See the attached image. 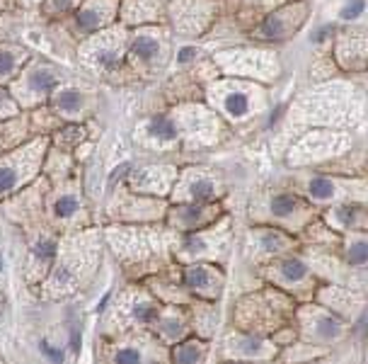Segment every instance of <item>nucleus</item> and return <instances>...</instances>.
I'll list each match as a JSON object with an SVG mask.
<instances>
[{"label": "nucleus", "instance_id": "nucleus-5", "mask_svg": "<svg viewBox=\"0 0 368 364\" xmlns=\"http://www.w3.org/2000/svg\"><path fill=\"white\" fill-rule=\"evenodd\" d=\"M298 316V336L305 340V343L313 345H323V348H330V345L340 343L347 336L349 326L342 316H337L335 311H330L328 306H318V304H303V306L296 311Z\"/></svg>", "mask_w": 368, "mask_h": 364}, {"label": "nucleus", "instance_id": "nucleus-19", "mask_svg": "<svg viewBox=\"0 0 368 364\" xmlns=\"http://www.w3.org/2000/svg\"><path fill=\"white\" fill-rule=\"evenodd\" d=\"M177 178H180V173L172 166H144L129 175V187L139 195L165 197L172 195Z\"/></svg>", "mask_w": 368, "mask_h": 364}, {"label": "nucleus", "instance_id": "nucleus-33", "mask_svg": "<svg viewBox=\"0 0 368 364\" xmlns=\"http://www.w3.org/2000/svg\"><path fill=\"white\" fill-rule=\"evenodd\" d=\"M344 257H347V262L354 267L368 265V238L349 236L347 243H344Z\"/></svg>", "mask_w": 368, "mask_h": 364}, {"label": "nucleus", "instance_id": "nucleus-38", "mask_svg": "<svg viewBox=\"0 0 368 364\" xmlns=\"http://www.w3.org/2000/svg\"><path fill=\"white\" fill-rule=\"evenodd\" d=\"M17 109H20V105H17L15 95H10L8 90H3V87H0V122L15 117Z\"/></svg>", "mask_w": 368, "mask_h": 364}, {"label": "nucleus", "instance_id": "nucleus-25", "mask_svg": "<svg viewBox=\"0 0 368 364\" xmlns=\"http://www.w3.org/2000/svg\"><path fill=\"white\" fill-rule=\"evenodd\" d=\"M318 299L323 301V306L335 311V314L342 316L344 321L354 318L356 314H361V311L366 309L364 296H356L354 291L344 289V287H328V289H320Z\"/></svg>", "mask_w": 368, "mask_h": 364}, {"label": "nucleus", "instance_id": "nucleus-31", "mask_svg": "<svg viewBox=\"0 0 368 364\" xmlns=\"http://www.w3.org/2000/svg\"><path fill=\"white\" fill-rule=\"evenodd\" d=\"M206 355H209V343H206V340L182 338L175 343L170 357H172V362H177V364H197V362H204Z\"/></svg>", "mask_w": 368, "mask_h": 364}, {"label": "nucleus", "instance_id": "nucleus-40", "mask_svg": "<svg viewBox=\"0 0 368 364\" xmlns=\"http://www.w3.org/2000/svg\"><path fill=\"white\" fill-rule=\"evenodd\" d=\"M364 8H366L364 0H352V3H347V5L342 8L340 17H342V20H356V17L364 13Z\"/></svg>", "mask_w": 368, "mask_h": 364}, {"label": "nucleus", "instance_id": "nucleus-37", "mask_svg": "<svg viewBox=\"0 0 368 364\" xmlns=\"http://www.w3.org/2000/svg\"><path fill=\"white\" fill-rule=\"evenodd\" d=\"M112 360L119 364H131V362H146L148 352L141 350L139 345H119V350L112 355Z\"/></svg>", "mask_w": 368, "mask_h": 364}, {"label": "nucleus", "instance_id": "nucleus-2", "mask_svg": "<svg viewBox=\"0 0 368 364\" xmlns=\"http://www.w3.org/2000/svg\"><path fill=\"white\" fill-rule=\"evenodd\" d=\"M209 102L223 119L240 124L266 107V95L257 83L247 80H218L209 87Z\"/></svg>", "mask_w": 368, "mask_h": 364}, {"label": "nucleus", "instance_id": "nucleus-9", "mask_svg": "<svg viewBox=\"0 0 368 364\" xmlns=\"http://www.w3.org/2000/svg\"><path fill=\"white\" fill-rule=\"evenodd\" d=\"M230 243V219L225 216L223 221H216L213 228H206L204 233L189 236L182 243L180 257L182 260H223Z\"/></svg>", "mask_w": 368, "mask_h": 364}, {"label": "nucleus", "instance_id": "nucleus-14", "mask_svg": "<svg viewBox=\"0 0 368 364\" xmlns=\"http://www.w3.org/2000/svg\"><path fill=\"white\" fill-rule=\"evenodd\" d=\"M168 13L177 32L187 37H199L213 20L216 3L213 0H172Z\"/></svg>", "mask_w": 368, "mask_h": 364}, {"label": "nucleus", "instance_id": "nucleus-41", "mask_svg": "<svg viewBox=\"0 0 368 364\" xmlns=\"http://www.w3.org/2000/svg\"><path fill=\"white\" fill-rule=\"evenodd\" d=\"M78 3L80 0H46V10H51V13L56 15H63L68 13V10H73Z\"/></svg>", "mask_w": 368, "mask_h": 364}, {"label": "nucleus", "instance_id": "nucleus-46", "mask_svg": "<svg viewBox=\"0 0 368 364\" xmlns=\"http://www.w3.org/2000/svg\"><path fill=\"white\" fill-rule=\"evenodd\" d=\"M0 269H3V257H0Z\"/></svg>", "mask_w": 368, "mask_h": 364}, {"label": "nucleus", "instance_id": "nucleus-28", "mask_svg": "<svg viewBox=\"0 0 368 364\" xmlns=\"http://www.w3.org/2000/svg\"><path fill=\"white\" fill-rule=\"evenodd\" d=\"M51 105H53V109H56V114L66 117V119H78V117L85 112L87 100L80 87L66 85V87H61V90L53 92Z\"/></svg>", "mask_w": 368, "mask_h": 364}, {"label": "nucleus", "instance_id": "nucleus-10", "mask_svg": "<svg viewBox=\"0 0 368 364\" xmlns=\"http://www.w3.org/2000/svg\"><path fill=\"white\" fill-rule=\"evenodd\" d=\"M58 83V70L49 66V63H32L22 73H17L13 80V95L17 102L25 105H39L53 92V87Z\"/></svg>", "mask_w": 368, "mask_h": 364}, {"label": "nucleus", "instance_id": "nucleus-32", "mask_svg": "<svg viewBox=\"0 0 368 364\" xmlns=\"http://www.w3.org/2000/svg\"><path fill=\"white\" fill-rule=\"evenodd\" d=\"M25 58H27L25 49H17V46H5V49H0V85L17 78Z\"/></svg>", "mask_w": 368, "mask_h": 364}, {"label": "nucleus", "instance_id": "nucleus-36", "mask_svg": "<svg viewBox=\"0 0 368 364\" xmlns=\"http://www.w3.org/2000/svg\"><path fill=\"white\" fill-rule=\"evenodd\" d=\"M288 352H278L276 357H283V360H313V357H323L325 355V350L320 348V345H313V343H293V345H288Z\"/></svg>", "mask_w": 368, "mask_h": 364}, {"label": "nucleus", "instance_id": "nucleus-7", "mask_svg": "<svg viewBox=\"0 0 368 364\" xmlns=\"http://www.w3.org/2000/svg\"><path fill=\"white\" fill-rule=\"evenodd\" d=\"M129 34L124 29H109L104 27L99 34H92L80 49V56L85 66H92L97 70H117L121 61L126 58Z\"/></svg>", "mask_w": 368, "mask_h": 364}, {"label": "nucleus", "instance_id": "nucleus-29", "mask_svg": "<svg viewBox=\"0 0 368 364\" xmlns=\"http://www.w3.org/2000/svg\"><path fill=\"white\" fill-rule=\"evenodd\" d=\"M153 326H156L158 336L163 340H168V343H177V340L187 338V331H189V321H187V316H184V311L175 309V306H170V309H165L163 314H158V318Z\"/></svg>", "mask_w": 368, "mask_h": 364}, {"label": "nucleus", "instance_id": "nucleus-42", "mask_svg": "<svg viewBox=\"0 0 368 364\" xmlns=\"http://www.w3.org/2000/svg\"><path fill=\"white\" fill-rule=\"evenodd\" d=\"M39 350H41V355L49 357V360H53V362H61V360H63V352H61V350H56V348H51L49 343H41V345H39Z\"/></svg>", "mask_w": 368, "mask_h": 364}, {"label": "nucleus", "instance_id": "nucleus-20", "mask_svg": "<svg viewBox=\"0 0 368 364\" xmlns=\"http://www.w3.org/2000/svg\"><path fill=\"white\" fill-rule=\"evenodd\" d=\"M218 197V182L201 168H189L172 187L175 202H213Z\"/></svg>", "mask_w": 368, "mask_h": 364}, {"label": "nucleus", "instance_id": "nucleus-12", "mask_svg": "<svg viewBox=\"0 0 368 364\" xmlns=\"http://www.w3.org/2000/svg\"><path fill=\"white\" fill-rule=\"evenodd\" d=\"M266 279L286 294H305L315 287V277L308 262L293 255L274 257V262L266 267Z\"/></svg>", "mask_w": 368, "mask_h": 364}, {"label": "nucleus", "instance_id": "nucleus-3", "mask_svg": "<svg viewBox=\"0 0 368 364\" xmlns=\"http://www.w3.org/2000/svg\"><path fill=\"white\" fill-rule=\"evenodd\" d=\"M44 149L46 139H34L32 144L20 146L0 158V197L15 195L22 185L34 180L44 158Z\"/></svg>", "mask_w": 368, "mask_h": 364}, {"label": "nucleus", "instance_id": "nucleus-8", "mask_svg": "<svg viewBox=\"0 0 368 364\" xmlns=\"http://www.w3.org/2000/svg\"><path fill=\"white\" fill-rule=\"evenodd\" d=\"M305 195L313 204L368 202V185L359 180H337L328 175H313L305 182Z\"/></svg>", "mask_w": 368, "mask_h": 364}, {"label": "nucleus", "instance_id": "nucleus-34", "mask_svg": "<svg viewBox=\"0 0 368 364\" xmlns=\"http://www.w3.org/2000/svg\"><path fill=\"white\" fill-rule=\"evenodd\" d=\"M56 257V240L53 238H41L37 245L32 248V269H41L46 272L49 265Z\"/></svg>", "mask_w": 368, "mask_h": 364}, {"label": "nucleus", "instance_id": "nucleus-45", "mask_svg": "<svg viewBox=\"0 0 368 364\" xmlns=\"http://www.w3.org/2000/svg\"><path fill=\"white\" fill-rule=\"evenodd\" d=\"M0 311H3V296H0Z\"/></svg>", "mask_w": 368, "mask_h": 364}, {"label": "nucleus", "instance_id": "nucleus-35", "mask_svg": "<svg viewBox=\"0 0 368 364\" xmlns=\"http://www.w3.org/2000/svg\"><path fill=\"white\" fill-rule=\"evenodd\" d=\"M80 211V202H78V197L75 195H58L56 199L51 202V214L56 216V219H73L75 214Z\"/></svg>", "mask_w": 368, "mask_h": 364}, {"label": "nucleus", "instance_id": "nucleus-4", "mask_svg": "<svg viewBox=\"0 0 368 364\" xmlns=\"http://www.w3.org/2000/svg\"><path fill=\"white\" fill-rule=\"evenodd\" d=\"M352 146V136L337 129H313L296 141L288 154L291 166H308V163H323L330 158L342 156Z\"/></svg>", "mask_w": 368, "mask_h": 364}, {"label": "nucleus", "instance_id": "nucleus-22", "mask_svg": "<svg viewBox=\"0 0 368 364\" xmlns=\"http://www.w3.org/2000/svg\"><path fill=\"white\" fill-rule=\"evenodd\" d=\"M293 248V240L278 226H254L250 233V252L254 260H274L278 255H286Z\"/></svg>", "mask_w": 368, "mask_h": 364}, {"label": "nucleus", "instance_id": "nucleus-18", "mask_svg": "<svg viewBox=\"0 0 368 364\" xmlns=\"http://www.w3.org/2000/svg\"><path fill=\"white\" fill-rule=\"evenodd\" d=\"M278 345L271 343L269 336L259 333H230L225 340V357L228 360H274Z\"/></svg>", "mask_w": 368, "mask_h": 364}, {"label": "nucleus", "instance_id": "nucleus-21", "mask_svg": "<svg viewBox=\"0 0 368 364\" xmlns=\"http://www.w3.org/2000/svg\"><path fill=\"white\" fill-rule=\"evenodd\" d=\"M180 134L187 132V136L201 141V144H213L218 139V119L211 109L197 107V105H189V107L180 109V114L175 117Z\"/></svg>", "mask_w": 368, "mask_h": 364}, {"label": "nucleus", "instance_id": "nucleus-43", "mask_svg": "<svg viewBox=\"0 0 368 364\" xmlns=\"http://www.w3.org/2000/svg\"><path fill=\"white\" fill-rule=\"evenodd\" d=\"M197 54H199V51L194 49V46H182L180 56H177V61H180V63H189V61H194V58H197Z\"/></svg>", "mask_w": 368, "mask_h": 364}, {"label": "nucleus", "instance_id": "nucleus-26", "mask_svg": "<svg viewBox=\"0 0 368 364\" xmlns=\"http://www.w3.org/2000/svg\"><path fill=\"white\" fill-rule=\"evenodd\" d=\"M119 13H121L124 25H153L165 13V0H124Z\"/></svg>", "mask_w": 368, "mask_h": 364}, {"label": "nucleus", "instance_id": "nucleus-24", "mask_svg": "<svg viewBox=\"0 0 368 364\" xmlns=\"http://www.w3.org/2000/svg\"><path fill=\"white\" fill-rule=\"evenodd\" d=\"M325 219L330 221L332 228H342L349 233H366L368 231V204L361 202H340L328 209Z\"/></svg>", "mask_w": 368, "mask_h": 364}, {"label": "nucleus", "instance_id": "nucleus-39", "mask_svg": "<svg viewBox=\"0 0 368 364\" xmlns=\"http://www.w3.org/2000/svg\"><path fill=\"white\" fill-rule=\"evenodd\" d=\"M82 136H85V134H82V127H66V129H61V132H58L56 144L61 146V149H68V146L78 144Z\"/></svg>", "mask_w": 368, "mask_h": 364}, {"label": "nucleus", "instance_id": "nucleus-23", "mask_svg": "<svg viewBox=\"0 0 368 364\" xmlns=\"http://www.w3.org/2000/svg\"><path fill=\"white\" fill-rule=\"evenodd\" d=\"M119 0H82L78 13H75V27L82 34H92L109 27L119 13Z\"/></svg>", "mask_w": 368, "mask_h": 364}, {"label": "nucleus", "instance_id": "nucleus-27", "mask_svg": "<svg viewBox=\"0 0 368 364\" xmlns=\"http://www.w3.org/2000/svg\"><path fill=\"white\" fill-rule=\"evenodd\" d=\"M337 58H342L344 68H361L368 61V37L347 32L337 44Z\"/></svg>", "mask_w": 368, "mask_h": 364}, {"label": "nucleus", "instance_id": "nucleus-30", "mask_svg": "<svg viewBox=\"0 0 368 364\" xmlns=\"http://www.w3.org/2000/svg\"><path fill=\"white\" fill-rule=\"evenodd\" d=\"M146 139L156 141L160 146H170L180 139V127H177L175 117L156 114L146 122Z\"/></svg>", "mask_w": 368, "mask_h": 364}, {"label": "nucleus", "instance_id": "nucleus-16", "mask_svg": "<svg viewBox=\"0 0 368 364\" xmlns=\"http://www.w3.org/2000/svg\"><path fill=\"white\" fill-rule=\"evenodd\" d=\"M308 20V5L305 3H291L286 8L271 13L266 20L254 29V37L262 42H283L291 39Z\"/></svg>", "mask_w": 368, "mask_h": 364}, {"label": "nucleus", "instance_id": "nucleus-1", "mask_svg": "<svg viewBox=\"0 0 368 364\" xmlns=\"http://www.w3.org/2000/svg\"><path fill=\"white\" fill-rule=\"evenodd\" d=\"M293 311V304L286 291L271 284L264 291H254L237 301L235 309V326L237 331L259 333V336H271L276 328H283V323Z\"/></svg>", "mask_w": 368, "mask_h": 364}, {"label": "nucleus", "instance_id": "nucleus-11", "mask_svg": "<svg viewBox=\"0 0 368 364\" xmlns=\"http://www.w3.org/2000/svg\"><path fill=\"white\" fill-rule=\"evenodd\" d=\"M223 70L230 75H242V78H257V80H274L276 78V56L271 51H257V49H235L225 51L221 56Z\"/></svg>", "mask_w": 368, "mask_h": 364}, {"label": "nucleus", "instance_id": "nucleus-6", "mask_svg": "<svg viewBox=\"0 0 368 364\" xmlns=\"http://www.w3.org/2000/svg\"><path fill=\"white\" fill-rule=\"evenodd\" d=\"M168 54L170 42L163 29L156 25L141 27L126 46L129 63L136 70H141V73H156V70H160L168 63Z\"/></svg>", "mask_w": 368, "mask_h": 364}, {"label": "nucleus", "instance_id": "nucleus-13", "mask_svg": "<svg viewBox=\"0 0 368 364\" xmlns=\"http://www.w3.org/2000/svg\"><path fill=\"white\" fill-rule=\"evenodd\" d=\"M223 209L218 202H177V207L165 211L170 228L182 233L201 231L204 226H213L221 219Z\"/></svg>", "mask_w": 368, "mask_h": 364}, {"label": "nucleus", "instance_id": "nucleus-44", "mask_svg": "<svg viewBox=\"0 0 368 364\" xmlns=\"http://www.w3.org/2000/svg\"><path fill=\"white\" fill-rule=\"evenodd\" d=\"M22 3L25 5H37V3H41V0H22Z\"/></svg>", "mask_w": 368, "mask_h": 364}, {"label": "nucleus", "instance_id": "nucleus-15", "mask_svg": "<svg viewBox=\"0 0 368 364\" xmlns=\"http://www.w3.org/2000/svg\"><path fill=\"white\" fill-rule=\"evenodd\" d=\"M264 211L276 226L286 231H301L313 219V207L293 192H276L266 199Z\"/></svg>", "mask_w": 368, "mask_h": 364}, {"label": "nucleus", "instance_id": "nucleus-17", "mask_svg": "<svg viewBox=\"0 0 368 364\" xmlns=\"http://www.w3.org/2000/svg\"><path fill=\"white\" fill-rule=\"evenodd\" d=\"M182 282H184V289H187L189 294L204 299V301H216L223 291L225 274L221 272V267L213 265V262L197 260V262H189V265L184 267Z\"/></svg>", "mask_w": 368, "mask_h": 364}]
</instances>
